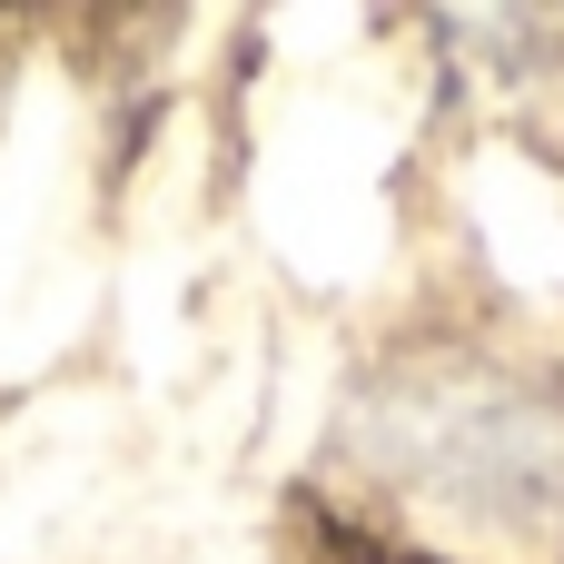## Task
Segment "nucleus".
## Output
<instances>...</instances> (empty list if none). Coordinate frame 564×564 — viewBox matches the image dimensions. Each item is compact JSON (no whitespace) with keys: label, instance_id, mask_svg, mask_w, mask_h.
Segmentation results:
<instances>
[{"label":"nucleus","instance_id":"1","mask_svg":"<svg viewBox=\"0 0 564 564\" xmlns=\"http://www.w3.org/2000/svg\"><path fill=\"white\" fill-rule=\"evenodd\" d=\"M297 545H307V564H436L377 525H357V516H317V506H297Z\"/></svg>","mask_w":564,"mask_h":564}]
</instances>
